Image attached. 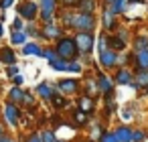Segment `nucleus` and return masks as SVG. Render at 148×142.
I'll return each mask as SVG.
<instances>
[{"mask_svg":"<svg viewBox=\"0 0 148 142\" xmlns=\"http://www.w3.org/2000/svg\"><path fill=\"white\" fill-rule=\"evenodd\" d=\"M97 142H118V140H116V136H114L112 130H103V132L97 136Z\"/></svg>","mask_w":148,"mask_h":142,"instance_id":"30","label":"nucleus"},{"mask_svg":"<svg viewBox=\"0 0 148 142\" xmlns=\"http://www.w3.org/2000/svg\"><path fill=\"white\" fill-rule=\"evenodd\" d=\"M112 2H114V0H101V6H110Z\"/></svg>","mask_w":148,"mask_h":142,"instance_id":"42","label":"nucleus"},{"mask_svg":"<svg viewBox=\"0 0 148 142\" xmlns=\"http://www.w3.org/2000/svg\"><path fill=\"white\" fill-rule=\"evenodd\" d=\"M112 132H114V136H116L118 142H132V128H130V126L120 124V126L114 128Z\"/></svg>","mask_w":148,"mask_h":142,"instance_id":"15","label":"nucleus"},{"mask_svg":"<svg viewBox=\"0 0 148 142\" xmlns=\"http://www.w3.org/2000/svg\"><path fill=\"white\" fill-rule=\"evenodd\" d=\"M65 71H69V73H81L83 71V65L75 59V61H67V69Z\"/></svg>","mask_w":148,"mask_h":142,"instance_id":"28","label":"nucleus"},{"mask_svg":"<svg viewBox=\"0 0 148 142\" xmlns=\"http://www.w3.org/2000/svg\"><path fill=\"white\" fill-rule=\"evenodd\" d=\"M53 49H55V55L59 59H63V61H75V59H79V51H77L73 35H63L61 39H57Z\"/></svg>","mask_w":148,"mask_h":142,"instance_id":"1","label":"nucleus"},{"mask_svg":"<svg viewBox=\"0 0 148 142\" xmlns=\"http://www.w3.org/2000/svg\"><path fill=\"white\" fill-rule=\"evenodd\" d=\"M77 110H81V112H85L87 116H91L93 112H95V97H91V95H79L77 97Z\"/></svg>","mask_w":148,"mask_h":142,"instance_id":"13","label":"nucleus"},{"mask_svg":"<svg viewBox=\"0 0 148 142\" xmlns=\"http://www.w3.org/2000/svg\"><path fill=\"white\" fill-rule=\"evenodd\" d=\"M108 47H110L112 51H116V53H124V51L128 49V45H126L120 37H116V35H108Z\"/></svg>","mask_w":148,"mask_h":142,"instance_id":"17","label":"nucleus"},{"mask_svg":"<svg viewBox=\"0 0 148 142\" xmlns=\"http://www.w3.org/2000/svg\"><path fill=\"white\" fill-rule=\"evenodd\" d=\"M41 57H45L47 61H53V59H57V55H55V49H53V47H45Z\"/></svg>","mask_w":148,"mask_h":142,"instance_id":"31","label":"nucleus"},{"mask_svg":"<svg viewBox=\"0 0 148 142\" xmlns=\"http://www.w3.org/2000/svg\"><path fill=\"white\" fill-rule=\"evenodd\" d=\"M16 12H18V19H23L25 23H33L39 19V4L35 0H21L16 4Z\"/></svg>","mask_w":148,"mask_h":142,"instance_id":"3","label":"nucleus"},{"mask_svg":"<svg viewBox=\"0 0 148 142\" xmlns=\"http://www.w3.org/2000/svg\"><path fill=\"white\" fill-rule=\"evenodd\" d=\"M128 2V6H136V4H144L146 0H126Z\"/></svg>","mask_w":148,"mask_h":142,"instance_id":"40","label":"nucleus"},{"mask_svg":"<svg viewBox=\"0 0 148 142\" xmlns=\"http://www.w3.org/2000/svg\"><path fill=\"white\" fill-rule=\"evenodd\" d=\"M95 87H97V93L99 95H108V93L114 91L116 83H114V79L108 73H103L101 69H97L95 71Z\"/></svg>","mask_w":148,"mask_h":142,"instance_id":"8","label":"nucleus"},{"mask_svg":"<svg viewBox=\"0 0 148 142\" xmlns=\"http://www.w3.org/2000/svg\"><path fill=\"white\" fill-rule=\"evenodd\" d=\"M23 55H37V57H41L43 55V47L39 43H25L23 45Z\"/></svg>","mask_w":148,"mask_h":142,"instance_id":"22","label":"nucleus"},{"mask_svg":"<svg viewBox=\"0 0 148 142\" xmlns=\"http://www.w3.org/2000/svg\"><path fill=\"white\" fill-rule=\"evenodd\" d=\"M0 61H2L4 65H14L16 63V53L10 47H2L0 49Z\"/></svg>","mask_w":148,"mask_h":142,"instance_id":"21","label":"nucleus"},{"mask_svg":"<svg viewBox=\"0 0 148 142\" xmlns=\"http://www.w3.org/2000/svg\"><path fill=\"white\" fill-rule=\"evenodd\" d=\"M49 104L55 108V110H63V108H67L69 106V99L63 95V93H59L57 89H55V93L51 95V99H49Z\"/></svg>","mask_w":148,"mask_h":142,"instance_id":"20","label":"nucleus"},{"mask_svg":"<svg viewBox=\"0 0 148 142\" xmlns=\"http://www.w3.org/2000/svg\"><path fill=\"white\" fill-rule=\"evenodd\" d=\"M21 118H23L21 108L16 104H12V102H6V106H4V120H6V124L8 126H18Z\"/></svg>","mask_w":148,"mask_h":142,"instance_id":"11","label":"nucleus"},{"mask_svg":"<svg viewBox=\"0 0 148 142\" xmlns=\"http://www.w3.org/2000/svg\"><path fill=\"white\" fill-rule=\"evenodd\" d=\"M39 134H41V140H43V142H55V140H57L53 128H45V130H41Z\"/></svg>","mask_w":148,"mask_h":142,"instance_id":"26","label":"nucleus"},{"mask_svg":"<svg viewBox=\"0 0 148 142\" xmlns=\"http://www.w3.org/2000/svg\"><path fill=\"white\" fill-rule=\"evenodd\" d=\"M73 39L79 55H91L95 51V33H75Z\"/></svg>","mask_w":148,"mask_h":142,"instance_id":"4","label":"nucleus"},{"mask_svg":"<svg viewBox=\"0 0 148 142\" xmlns=\"http://www.w3.org/2000/svg\"><path fill=\"white\" fill-rule=\"evenodd\" d=\"M59 4H61L63 8H75L77 0H59Z\"/></svg>","mask_w":148,"mask_h":142,"instance_id":"34","label":"nucleus"},{"mask_svg":"<svg viewBox=\"0 0 148 142\" xmlns=\"http://www.w3.org/2000/svg\"><path fill=\"white\" fill-rule=\"evenodd\" d=\"M146 138H148V134H146Z\"/></svg>","mask_w":148,"mask_h":142,"instance_id":"46","label":"nucleus"},{"mask_svg":"<svg viewBox=\"0 0 148 142\" xmlns=\"http://www.w3.org/2000/svg\"><path fill=\"white\" fill-rule=\"evenodd\" d=\"M23 95H25V89H23V87H16V85L8 91V99H10L12 104H16V106L23 102Z\"/></svg>","mask_w":148,"mask_h":142,"instance_id":"24","label":"nucleus"},{"mask_svg":"<svg viewBox=\"0 0 148 142\" xmlns=\"http://www.w3.org/2000/svg\"><path fill=\"white\" fill-rule=\"evenodd\" d=\"M130 67H132V71H134V73H138V71H148V49L132 51Z\"/></svg>","mask_w":148,"mask_h":142,"instance_id":"9","label":"nucleus"},{"mask_svg":"<svg viewBox=\"0 0 148 142\" xmlns=\"http://www.w3.org/2000/svg\"><path fill=\"white\" fill-rule=\"evenodd\" d=\"M39 19L43 25L55 23L59 14V0H39Z\"/></svg>","mask_w":148,"mask_h":142,"instance_id":"2","label":"nucleus"},{"mask_svg":"<svg viewBox=\"0 0 148 142\" xmlns=\"http://www.w3.org/2000/svg\"><path fill=\"white\" fill-rule=\"evenodd\" d=\"M114 83L116 85H130L134 81V71L128 69V67H116V73H114Z\"/></svg>","mask_w":148,"mask_h":142,"instance_id":"12","label":"nucleus"},{"mask_svg":"<svg viewBox=\"0 0 148 142\" xmlns=\"http://www.w3.org/2000/svg\"><path fill=\"white\" fill-rule=\"evenodd\" d=\"M49 65H51V69L53 71H65L67 69V61H63V59H53V61H49Z\"/></svg>","mask_w":148,"mask_h":142,"instance_id":"27","label":"nucleus"},{"mask_svg":"<svg viewBox=\"0 0 148 142\" xmlns=\"http://www.w3.org/2000/svg\"><path fill=\"white\" fill-rule=\"evenodd\" d=\"M27 142H43V140H41V134L39 132H33V134L27 136Z\"/></svg>","mask_w":148,"mask_h":142,"instance_id":"36","label":"nucleus"},{"mask_svg":"<svg viewBox=\"0 0 148 142\" xmlns=\"http://www.w3.org/2000/svg\"><path fill=\"white\" fill-rule=\"evenodd\" d=\"M21 104H23V106H35V97H33V93H31V91H25Z\"/></svg>","mask_w":148,"mask_h":142,"instance_id":"32","label":"nucleus"},{"mask_svg":"<svg viewBox=\"0 0 148 142\" xmlns=\"http://www.w3.org/2000/svg\"><path fill=\"white\" fill-rule=\"evenodd\" d=\"M35 91L39 93V97H41V99L49 102V99H51V95L55 93V85H51L49 81H43V83H39V85L35 87Z\"/></svg>","mask_w":148,"mask_h":142,"instance_id":"16","label":"nucleus"},{"mask_svg":"<svg viewBox=\"0 0 148 142\" xmlns=\"http://www.w3.org/2000/svg\"><path fill=\"white\" fill-rule=\"evenodd\" d=\"M41 35H43V41L55 43L57 39H61V37L67 35V33H65V29L55 21V23H47V25H43V27H41Z\"/></svg>","mask_w":148,"mask_h":142,"instance_id":"7","label":"nucleus"},{"mask_svg":"<svg viewBox=\"0 0 148 142\" xmlns=\"http://www.w3.org/2000/svg\"><path fill=\"white\" fill-rule=\"evenodd\" d=\"M55 142H65V140H55Z\"/></svg>","mask_w":148,"mask_h":142,"instance_id":"45","label":"nucleus"},{"mask_svg":"<svg viewBox=\"0 0 148 142\" xmlns=\"http://www.w3.org/2000/svg\"><path fill=\"white\" fill-rule=\"evenodd\" d=\"M97 23L101 25L103 33H114V31L120 27L118 16H114V14L108 10V6H101V16H99V21H97Z\"/></svg>","mask_w":148,"mask_h":142,"instance_id":"10","label":"nucleus"},{"mask_svg":"<svg viewBox=\"0 0 148 142\" xmlns=\"http://www.w3.org/2000/svg\"><path fill=\"white\" fill-rule=\"evenodd\" d=\"M4 35V27H2V23H0V37Z\"/></svg>","mask_w":148,"mask_h":142,"instance_id":"43","label":"nucleus"},{"mask_svg":"<svg viewBox=\"0 0 148 142\" xmlns=\"http://www.w3.org/2000/svg\"><path fill=\"white\" fill-rule=\"evenodd\" d=\"M0 142H12V140H10L6 134H2V136H0Z\"/></svg>","mask_w":148,"mask_h":142,"instance_id":"41","label":"nucleus"},{"mask_svg":"<svg viewBox=\"0 0 148 142\" xmlns=\"http://www.w3.org/2000/svg\"><path fill=\"white\" fill-rule=\"evenodd\" d=\"M108 10H110L114 16H124L126 10H128V2H126V0H114V2L108 6Z\"/></svg>","mask_w":148,"mask_h":142,"instance_id":"19","label":"nucleus"},{"mask_svg":"<svg viewBox=\"0 0 148 142\" xmlns=\"http://www.w3.org/2000/svg\"><path fill=\"white\" fill-rule=\"evenodd\" d=\"M73 122H75V126H77V128H85V126L89 124V116H87L85 112L77 110V112L73 114Z\"/></svg>","mask_w":148,"mask_h":142,"instance_id":"23","label":"nucleus"},{"mask_svg":"<svg viewBox=\"0 0 148 142\" xmlns=\"http://www.w3.org/2000/svg\"><path fill=\"white\" fill-rule=\"evenodd\" d=\"M132 51H140V49H148V35L146 33H138L132 37Z\"/></svg>","mask_w":148,"mask_h":142,"instance_id":"18","label":"nucleus"},{"mask_svg":"<svg viewBox=\"0 0 148 142\" xmlns=\"http://www.w3.org/2000/svg\"><path fill=\"white\" fill-rule=\"evenodd\" d=\"M12 2H14V0H0V8L6 10V8H10V6H12Z\"/></svg>","mask_w":148,"mask_h":142,"instance_id":"38","label":"nucleus"},{"mask_svg":"<svg viewBox=\"0 0 148 142\" xmlns=\"http://www.w3.org/2000/svg\"><path fill=\"white\" fill-rule=\"evenodd\" d=\"M81 81L77 79V77H65V79H59L57 81V85H55V89L59 91V93H63L65 97H69V95H77L79 91H81Z\"/></svg>","mask_w":148,"mask_h":142,"instance_id":"5","label":"nucleus"},{"mask_svg":"<svg viewBox=\"0 0 148 142\" xmlns=\"http://www.w3.org/2000/svg\"><path fill=\"white\" fill-rule=\"evenodd\" d=\"M146 140V132L142 128H132V142H144Z\"/></svg>","mask_w":148,"mask_h":142,"instance_id":"29","label":"nucleus"},{"mask_svg":"<svg viewBox=\"0 0 148 142\" xmlns=\"http://www.w3.org/2000/svg\"><path fill=\"white\" fill-rule=\"evenodd\" d=\"M2 134H4V126H2V124H0V136H2Z\"/></svg>","mask_w":148,"mask_h":142,"instance_id":"44","label":"nucleus"},{"mask_svg":"<svg viewBox=\"0 0 148 142\" xmlns=\"http://www.w3.org/2000/svg\"><path fill=\"white\" fill-rule=\"evenodd\" d=\"M6 75H8V77H14V75H18V67H16V63H14V65H8V69H6Z\"/></svg>","mask_w":148,"mask_h":142,"instance_id":"35","label":"nucleus"},{"mask_svg":"<svg viewBox=\"0 0 148 142\" xmlns=\"http://www.w3.org/2000/svg\"><path fill=\"white\" fill-rule=\"evenodd\" d=\"M10 79H12V83H14L16 87H21V85L25 83V77H23V75H14V77H10Z\"/></svg>","mask_w":148,"mask_h":142,"instance_id":"37","label":"nucleus"},{"mask_svg":"<svg viewBox=\"0 0 148 142\" xmlns=\"http://www.w3.org/2000/svg\"><path fill=\"white\" fill-rule=\"evenodd\" d=\"M97 65L103 67V71H114L118 67V53L112 51L110 47L97 51Z\"/></svg>","mask_w":148,"mask_h":142,"instance_id":"6","label":"nucleus"},{"mask_svg":"<svg viewBox=\"0 0 148 142\" xmlns=\"http://www.w3.org/2000/svg\"><path fill=\"white\" fill-rule=\"evenodd\" d=\"M12 31H25V21L23 19H14L12 21Z\"/></svg>","mask_w":148,"mask_h":142,"instance_id":"33","label":"nucleus"},{"mask_svg":"<svg viewBox=\"0 0 148 142\" xmlns=\"http://www.w3.org/2000/svg\"><path fill=\"white\" fill-rule=\"evenodd\" d=\"M97 6H99L97 0H77L75 10H77V12H85V14H95Z\"/></svg>","mask_w":148,"mask_h":142,"instance_id":"14","label":"nucleus"},{"mask_svg":"<svg viewBox=\"0 0 148 142\" xmlns=\"http://www.w3.org/2000/svg\"><path fill=\"white\" fill-rule=\"evenodd\" d=\"M134 118V114H132V106L128 108V110H124V120H132Z\"/></svg>","mask_w":148,"mask_h":142,"instance_id":"39","label":"nucleus"},{"mask_svg":"<svg viewBox=\"0 0 148 142\" xmlns=\"http://www.w3.org/2000/svg\"><path fill=\"white\" fill-rule=\"evenodd\" d=\"M10 43H12V45H25V43H27V35H25V31H12V35H10Z\"/></svg>","mask_w":148,"mask_h":142,"instance_id":"25","label":"nucleus"}]
</instances>
